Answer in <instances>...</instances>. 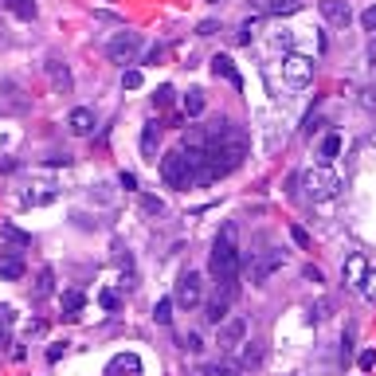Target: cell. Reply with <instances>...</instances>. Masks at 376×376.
<instances>
[{"mask_svg":"<svg viewBox=\"0 0 376 376\" xmlns=\"http://www.w3.org/2000/svg\"><path fill=\"white\" fill-rule=\"evenodd\" d=\"M200 275L196 270H184L181 275V282H177V294H172V302L177 306H184V310H196V306L204 302V286H200Z\"/></svg>","mask_w":376,"mask_h":376,"instance_id":"obj_7","label":"cell"},{"mask_svg":"<svg viewBox=\"0 0 376 376\" xmlns=\"http://www.w3.org/2000/svg\"><path fill=\"white\" fill-rule=\"evenodd\" d=\"M326 314H329V302H317V306H310V321H326Z\"/></svg>","mask_w":376,"mask_h":376,"instance_id":"obj_38","label":"cell"},{"mask_svg":"<svg viewBox=\"0 0 376 376\" xmlns=\"http://www.w3.org/2000/svg\"><path fill=\"white\" fill-rule=\"evenodd\" d=\"M20 275H24V263H20V259H16L12 251H8V263H0V279L16 282V279H20Z\"/></svg>","mask_w":376,"mask_h":376,"instance_id":"obj_28","label":"cell"},{"mask_svg":"<svg viewBox=\"0 0 376 376\" xmlns=\"http://www.w3.org/2000/svg\"><path fill=\"white\" fill-rule=\"evenodd\" d=\"M337 153H341V137L329 134L326 141H321V157H337Z\"/></svg>","mask_w":376,"mask_h":376,"instance_id":"obj_31","label":"cell"},{"mask_svg":"<svg viewBox=\"0 0 376 376\" xmlns=\"http://www.w3.org/2000/svg\"><path fill=\"white\" fill-rule=\"evenodd\" d=\"M243 341H247V321L243 317H228L219 326V349H239Z\"/></svg>","mask_w":376,"mask_h":376,"instance_id":"obj_10","label":"cell"},{"mask_svg":"<svg viewBox=\"0 0 376 376\" xmlns=\"http://www.w3.org/2000/svg\"><path fill=\"white\" fill-rule=\"evenodd\" d=\"M67 130H71V134H90V130H95V110H86V106H75L71 114H67Z\"/></svg>","mask_w":376,"mask_h":376,"instance_id":"obj_16","label":"cell"},{"mask_svg":"<svg viewBox=\"0 0 376 376\" xmlns=\"http://www.w3.org/2000/svg\"><path fill=\"white\" fill-rule=\"evenodd\" d=\"M51 294H55V270H51V267H39L36 286H32V298H36V302H43V298H51Z\"/></svg>","mask_w":376,"mask_h":376,"instance_id":"obj_20","label":"cell"},{"mask_svg":"<svg viewBox=\"0 0 376 376\" xmlns=\"http://www.w3.org/2000/svg\"><path fill=\"white\" fill-rule=\"evenodd\" d=\"M361 106H364V110H376V83L361 90Z\"/></svg>","mask_w":376,"mask_h":376,"instance_id":"obj_34","label":"cell"},{"mask_svg":"<svg viewBox=\"0 0 376 376\" xmlns=\"http://www.w3.org/2000/svg\"><path fill=\"white\" fill-rule=\"evenodd\" d=\"M204 149H208V161L216 165V172L224 177V172L239 169V161L247 157V149H251V137H247V130H239V126H224V130H208L204 134Z\"/></svg>","mask_w":376,"mask_h":376,"instance_id":"obj_1","label":"cell"},{"mask_svg":"<svg viewBox=\"0 0 376 376\" xmlns=\"http://www.w3.org/2000/svg\"><path fill=\"white\" fill-rule=\"evenodd\" d=\"M290 235H294V243H298V247H310V235H306L302 228H290Z\"/></svg>","mask_w":376,"mask_h":376,"instance_id":"obj_43","label":"cell"},{"mask_svg":"<svg viewBox=\"0 0 376 376\" xmlns=\"http://www.w3.org/2000/svg\"><path fill=\"white\" fill-rule=\"evenodd\" d=\"M157 141H161V126L157 121H146V130H141V153L157 157Z\"/></svg>","mask_w":376,"mask_h":376,"instance_id":"obj_23","label":"cell"},{"mask_svg":"<svg viewBox=\"0 0 376 376\" xmlns=\"http://www.w3.org/2000/svg\"><path fill=\"white\" fill-rule=\"evenodd\" d=\"M48 165H55V169H59V165H71V157H67V153H63V157L55 153V157H48Z\"/></svg>","mask_w":376,"mask_h":376,"instance_id":"obj_48","label":"cell"},{"mask_svg":"<svg viewBox=\"0 0 376 376\" xmlns=\"http://www.w3.org/2000/svg\"><path fill=\"white\" fill-rule=\"evenodd\" d=\"M172 306H177L172 298H157V306H153V317H157L161 326H169V321H172Z\"/></svg>","mask_w":376,"mask_h":376,"instance_id":"obj_29","label":"cell"},{"mask_svg":"<svg viewBox=\"0 0 376 376\" xmlns=\"http://www.w3.org/2000/svg\"><path fill=\"white\" fill-rule=\"evenodd\" d=\"M67 349H71L67 341H55V345H48V361H59V357H63Z\"/></svg>","mask_w":376,"mask_h":376,"instance_id":"obj_37","label":"cell"},{"mask_svg":"<svg viewBox=\"0 0 376 376\" xmlns=\"http://www.w3.org/2000/svg\"><path fill=\"white\" fill-rule=\"evenodd\" d=\"M146 212H149V216H161V212H165V204H161V200H153V196H146Z\"/></svg>","mask_w":376,"mask_h":376,"instance_id":"obj_41","label":"cell"},{"mask_svg":"<svg viewBox=\"0 0 376 376\" xmlns=\"http://www.w3.org/2000/svg\"><path fill=\"white\" fill-rule=\"evenodd\" d=\"M341 275H345V286H349V290H361L364 275H368V259H364V255H349Z\"/></svg>","mask_w":376,"mask_h":376,"instance_id":"obj_14","label":"cell"},{"mask_svg":"<svg viewBox=\"0 0 376 376\" xmlns=\"http://www.w3.org/2000/svg\"><path fill=\"white\" fill-rule=\"evenodd\" d=\"M251 36H255V24H239V32H235V43H251Z\"/></svg>","mask_w":376,"mask_h":376,"instance_id":"obj_36","label":"cell"},{"mask_svg":"<svg viewBox=\"0 0 376 376\" xmlns=\"http://www.w3.org/2000/svg\"><path fill=\"white\" fill-rule=\"evenodd\" d=\"M298 192H302V200H310V204H329V200H337V196L345 192V181H341L329 165H310V169H302V177H298Z\"/></svg>","mask_w":376,"mask_h":376,"instance_id":"obj_3","label":"cell"},{"mask_svg":"<svg viewBox=\"0 0 376 376\" xmlns=\"http://www.w3.org/2000/svg\"><path fill=\"white\" fill-rule=\"evenodd\" d=\"M314 59L310 55H298V51H290V55H282V79H286V86H294V90H306V86L314 83Z\"/></svg>","mask_w":376,"mask_h":376,"instance_id":"obj_4","label":"cell"},{"mask_svg":"<svg viewBox=\"0 0 376 376\" xmlns=\"http://www.w3.org/2000/svg\"><path fill=\"white\" fill-rule=\"evenodd\" d=\"M361 294L376 306V267H368V275H364V282H361Z\"/></svg>","mask_w":376,"mask_h":376,"instance_id":"obj_30","label":"cell"},{"mask_svg":"<svg viewBox=\"0 0 376 376\" xmlns=\"http://www.w3.org/2000/svg\"><path fill=\"white\" fill-rule=\"evenodd\" d=\"M106 376H141V357L137 353H118L106 364Z\"/></svg>","mask_w":376,"mask_h":376,"instance_id":"obj_12","label":"cell"},{"mask_svg":"<svg viewBox=\"0 0 376 376\" xmlns=\"http://www.w3.org/2000/svg\"><path fill=\"white\" fill-rule=\"evenodd\" d=\"M302 275H306V279H310V282H321V279H326V275H321V270H317V267H306Z\"/></svg>","mask_w":376,"mask_h":376,"instance_id":"obj_47","label":"cell"},{"mask_svg":"<svg viewBox=\"0 0 376 376\" xmlns=\"http://www.w3.org/2000/svg\"><path fill=\"white\" fill-rule=\"evenodd\" d=\"M98 302H102V310H110V314H114V310L121 306V298L114 290H102V294H98Z\"/></svg>","mask_w":376,"mask_h":376,"instance_id":"obj_32","label":"cell"},{"mask_svg":"<svg viewBox=\"0 0 376 376\" xmlns=\"http://www.w3.org/2000/svg\"><path fill=\"white\" fill-rule=\"evenodd\" d=\"M200 376H243V368L235 361H216V364H204Z\"/></svg>","mask_w":376,"mask_h":376,"instance_id":"obj_26","label":"cell"},{"mask_svg":"<svg viewBox=\"0 0 376 376\" xmlns=\"http://www.w3.org/2000/svg\"><path fill=\"white\" fill-rule=\"evenodd\" d=\"M208 4H219V0H208Z\"/></svg>","mask_w":376,"mask_h":376,"instance_id":"obj_50","label":"cell"},{"mask_svg":"<svg viewBox=\"0 0 376 376\" xmlns=\"http://www.w3.org/2000/svg\"><path fill=\"white\" fill-rule=\"evenodd\" d=\"M0 239L4 243H12V247H32V235H28L24 228H16V224H8V219H0Z\"/></svg>","mask_w":376,"mask_h":376,"instance_id":"obj_21","label":"cell"},{"mask_svg":"<svg viewBox=\"0 0 376 376\" xmlns=\"http://www.w3.org/2000/svg\"><path fill=\"white\" fill-rule=\"evenodd\" d=\"M361 28H364V32H376V4H373V8H364V16H361Z\"/></svg>","mask_w":376,"mask_h":376,"instance_id":"obj_35","label":"cell"},{"mask_svg":"<svg viewBox=\"0 0 376 376\" xmlns=\"http://www.w3.org/2000/svg\"><path fill=\"white\" fill-rule=\"evenodd\" d=\"M204 106H208L204 90H192V95L184 98V114H188V118H200V114H204Z\"/></svg>","mask_w":376,"mask_h":376,"instance_id":"obj_27","label":"cell"},{"mask_svg":"<svg viewBox=\"0 0 376 376\" xmlns=\"http://www.w3.org/2000/svg\"><path fill=\"white\" fill-rule=\"evenodd\" d=\"M59 196V184L55 181H32L24 188V208H43V204H51Z\"/></svg>","mask_w":376,"mask_h":376,"instance_id":"obj_9","label":"cell"},{"mask_svg":"<svg viewBox=\"0 0 376 376\" xmlns=\"http://www.w3.org/2000/svg\"><path fill=\"white\" fill-rule=\"evenodd\" d=\"M228 306H231L228 294H216V298L204 306V321H212V326H224V321H228Z\"/></svg>","mask_w":376,"mask_h":376,"instance_id":"obj_19","label":"cell"},{"mask_svg":"<svg viewBox=\"0 0 376 376\" xmlns=\"http://www.w3.org/2000/svg\"><path fill=\"white\" fill-rule=\"evenodd\" d=\"M121 86L126 90H137L141 86V71H121Z\"/></svg>","mask_w":376,"mask_h":376,"instance_id":"obj_33","label":"cell"},{"mask_svg":"<svg viewBox=\"0 0 376 376\" xmlns=\"http://www.w3.org/2000/svg\"><path fill=\"white\" fill-rule=\"evenodd\" d=\"M263 361H267V345L263 341H243L239 353H235V364L239 368H259Z\"/></svg>","mask_w":376,"mask_h":376,"instance_id":"obj_11","label":"cell"},{"mask_svg":"<svg viewBox=\"0 0 376 376\" xmlns=\"http://www.w3.org/2000/svg\"><path fill=\"white\" fill-rule=\"evenodd\" d=\"M0 172H16V161L12 157H0Z\"/></svg>","mask_w":376,"mask_h":376,"instance_id":"obj_49","label":"cell"},{"mask_svg":"<svg viewBox=\"0 0 376 376\" xmlns=\"http://www.w3.org/2000/svg\"><path fill=\"white\" fill-rule=\"evenodd\" d=\"M216 28H219V20H204V24L196 28V32H200V36H212V32H216Z\"/></svg>","mask_w":376,"mask_h":376,"instance_id":"obj_44","label":"cell"},{"mask_svg":"<svg viewBox=\"0 0 376 376\" xmlns=\"http://www.w3.org/2000/svg\"><path fill=\"white\" fill-rule=\"evenodd\" d=\"M12 306H0V349H12Z\"/></svg>","mask_w":376,"mask_h":376,"instance_id":"obj_24","label":"cell"},{"mask_svg":"<svg viewBox=\"0 0 376 376\" xmlns=\"http://www.w3.org/2000/svg\"><path fill=\"white\" fill-rule=\"evenodd\" d=\"M282 263H286V255H282L279 247H267L263 255H251V282H255V286H263V282H267L270 275L282 267Z\"/></svg>","mask_w":376,"mask_h":376,"instance_id":"obj_8","label":"cell"},{"mask_svg":"<svg viewBox=\"0 0 376 376\" xmlns=\"http://www.w3.org/2000/svg\"><path fill=\"white\" fill-rule=\"evenodd\" d=\"M184 349H188V353H200V333H188V337H184Z\"/></svg>","mask_w":376,"mask_h":376,"instance_id":"obj_42","label":"cell"},{"mask_svg":"<svg viewBox=\"0 0 376 376\" xmlns=\"http://www.w3.org/2000/svg\"><path fill=\"white\" fill-rule=\"evenodd\" d=\"M161 181L172 184V188H188L192 177H188V165H184L181 149H169L165 157H161Z\"/></svg>","mask_w":376,"mask_h":376,"instance_id":"obj_6","label":"cell"},{"mask_svg":"<svg viewBox=\"0 0 376 376\" xmlns=\"http://www.w3.org/2000/svg\"><path fill=\"white\" fill-rule=\"evenodd\" d=\"M0 4L20 20H36V0H0Z\"/></svg>","mask_w":376,"mask_h":376,"instance_id":"obj_25","label":"cell"},{"mask_svg":"<svg viewBox=\"0 0 376 376\" xmlns=\"http://www.w3.org/2000/svg\"><path fill=\"white\" fill-rule=\"evenodd\" d=\"M153 102H157V106H169V102H172V86H161V90H157V98H153Z\"/></svg>","mask_w":376,"mask_h":376,"instance_id":"obj_40","label":"cell"},{"mask_svg":"<svg viewBox=\"0 0 376 376\" xmlns=\"http://www.w3.org/2000/svg\"><path fill=\"white\" fill-rule=\"evenodd\" d=\"M141 43H146V39L137 36V32H118V36L106 43L110 63H118V67H134V59L141 55Z\"/></svg>","mask_w":376,"mask_h":376,"instance_id":"obj_5","label":"cell"},{"mask_svg":"<svg viewBox=\"0 0 376 376\" xmlns=\"http://www.w3.org/2000/svg\"><path fill=\"white\" fill-rule=\"evenodd\" d=\"M63 317L67 321H79V314H83V306H86V298H83V290H63Z\"/></svg>","mask_w":376,"mask_h":376,"instance_id":"obj_22","label":"cell"},{"mask_svg":"<svg viewBox=\"0 0 376 376\" xmlns=\"http://www.w3.org/2000/svg\"><path fill=\"white\" fill-rule=\"evenodd\" d=\"M373 364H376V353L364 349V353H361V368H373Z\"/></svg>","mask_w":376,"mask_h":376,"instance_id":"obj_45","label":"cell"},{"mask_svg":"<svg viewBox=\"0 0 376 376\" xmlns=\"http://www.w3.org/2000/svg\"><path fill=\"white\" fill-rule=\"evenodd\" d=\"M48 79H51V90L55 95H71V71H67V63L59 59H48Z\"/></svg>","mask_w":376,"mask_h":376,"instance_id":"obj_15","label":"cell"},{"mask_svg":"<svg viewBox=\"0 0 376 376\" xmlns=\"http://www.w3.org/2000/svg\"><path fill=\"white\" fill-rule=\"evenodd\" d=\"M118 181H121V188H137V177H134V172H121Z\"/></svg>","mask_w":376,"mask_h":376,"instance_id":"obj_46","label":"cell"},{"mask_svg":"<svg viewBox=\"0 0 376 376\" xmlns=\"http://www.w3.org/2000/svg\"><path fill=\"white\" fill-rule=\"evenodd\" d=\"M321 16H326L333 28H349L353 24V8L345 0H321Z\"/></svg>","mask_w":376,"mask_h":376,"instance_id":"obj_13","label":"cell"},{"mask_svg":"<svg viewBox=\"0 0 376 376\" xmlns=\"http://www.w3.org/2000/svg\"><path fill=\"white\" fill-rule=\"evenodd\" d=\"M235 239H239V235H235V228L228 224V228L216 235V243H212V259H208V263H212V279L224 286L228 298L239 294V270H243V255H239V247H235Z\"/></svg>","mask_w":376,"mask_h":376,"instance_id":"obj_2","label":"cell"},{"mask_svg":"<svg viewBox=\"0 0 376 376\" xmlns=\"http://www.w3.org/2000/svg\"><path fill=\"white\" fill-rule=\"evenodd\" d=\"M212 75H216V79H228L235 90H243V79H239V71H235V63H231L228 55H212Z\"/></svg>","mask_w":376,"mask_h":376,"instance_id":"obj_17","label":"cell"},{"mask_svg":"<svg viewBox=\"0 0 376 376\" xmlns=\"http://www.w3.org/2000/svg\"><path fill=\"white\" fill-rule=\"evenodd\" d=\"M255 8L267 16H290L302 8V0H255Z\"/></svg>","mask_w":376,"mask_h":376,"instance_id":"obj_18","label":"cell"},{"mask_svg":"<svg viewBox=\"0 0 376 376\" xmlns=\"http://www.w3.org/2000/svg\"><path fill=\"white\" fill-rule=\"evenodd\" d=\"M290 43H294V32H286V28L275 32V48H290Z\"/></svg>","mask_w":376,"mask_h":376,"instance_id":"obj_39","label":"cell"}]
</instances>
